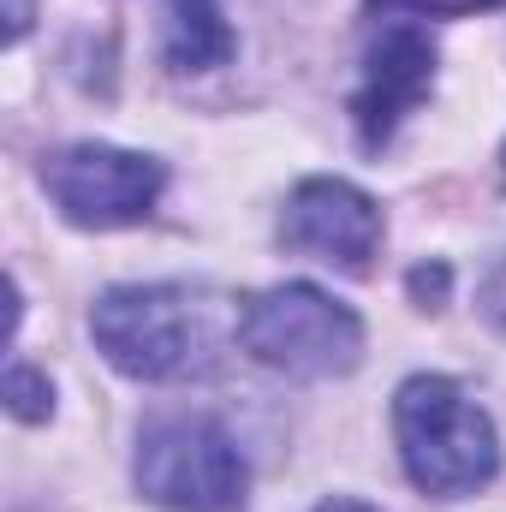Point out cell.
<instances>
[{"label":"cell","instance_id":"obj_1","mask_svg":"<svg viewBox=\"0 0 506 512\" xmlns=\"http://www.w3.org/2000/svg\"><path fill=\"white\" fill-rule=\"evenodd\" d=\"M393 441L405 477L441 501L477 495L501 471V435L489 411L447 376H411L393 393Z\"/></svg>","mask_w":506,"mask_h":512},{"label":"cell","instance_id":"obj_2","mask_svg":"<svg viewBox=\"0 0 506 512\" xmlns=\"http://www.w3.org/2000/svg\"><path fill=\"white\" fill-rule=\"evenodd\" d=\"M90 334L131 382H173L215 358L209 304L191 286H108L90 310Z\"/></svg>","mask_w":506,"mask_h":512},{"label":"cell","instance_id":"obj_3","mask_svg":"<svg viewBox=\"0 0 506 512\" xmlns=\"http://www.w3.org/2000/svg\"><path fill=\"white\" fill-rule=\"evenodd\" d=\"M239 346L280 376H346L364 358V322L322 286L286 280L239 304Z\"/></svg>","mask_w":506,"mask_h":512},{"label":"cell","instance_id":"obj_4","mask_svg":"<svg viewBox=\"0 0 506 512\" xmlns=\"http://www.w3.org/2000/svg\"><path fill=\"white\" fill-rule=\"evenodd\" d=\"M137 495L167 512H239L251 471L239 441L197 411L155 417L137 441Z\"/></svg>","mask_w":506,"mask_h":512},{"label":"cell","instance_id":"obj_5","mask_svg":"<svg viewBox=\"0 0 506 512\" xmlns=\"http://www.w3.org/2000/svg\"><path fill=\"white\" fill-rule=\"evenodd\" d=\"M167 185V167L155 155L114 149V143H72L42 161V191L72 227H137Z\"/></svg>","mask_w":506,"mask_h":512},{"label":"cell","instance_id":"obj_6","mask_svg":"<svg viewBox=\"0 0 506 512\" xmlns=\"http://www.w3.org/2000/svg\"><path fill=\"white\" fill-rule=\"evenodd\" d=\"M286 251L316 256L340 274H370L381 251V209L346 179H304L280 215Z\"/></svg>","mask_w":506,"mask_h":512},{"label":"cell","instance_id":"obj_7","mask_svg":"<svg viewBox=\"0 0 506 512\" xmlns=\"http://www.w3.org/2000/svg\"><path fill=\"white\" fill-rule=\"evenodd\" d=\"M429 84H435V42H429V30H417V24L387 30L370 48V60H364V90L352 96L358 143L381 149L399 131V120L429 96Z\"/></svg>","mask_w":506,"mask_h":512},{"label":"cell","instance_id":"obj_8","mask_svg":"<svg viewBox=\"0 0 506 512\" xmlns=\"http://www.w3.org/2000/svg\"><path fill=\"white\" fill-rule=\"evenodd\" d=\"M161 54L173 72H209V66L233 60V30H227L221 6L215 0H167Z\"/></svg>","mask_w":506,"mask_h":512},{"label":"cell","instance_id":"obj_9","mask_svg":"<svg viewBox=\"0 0 506 512\" xmlns=\"http://www.w3.org/2000/svg\"><path fill=\"white\" fill-rule=\"evenodd\" d=\"M6 399H12L18 417H48V411H54V387L42 382L36 370H24V364H12V376H6Z\"/></svg>","mask_w":506,"mask_h":512},{"label":"cell","instance_id":"obj_10","mask_svg":"<svg viewBox=\"0 0 506 512\" xmlns=\"http://www.w3.org/2000/svg\"><path fill=\"white\" fill-rule=\"evenodd\" d=\"M381 12H405V18H471V12H495L506 0H370Z\"/></svg>","mask_w":506,"mask_h":512},{"label":"cell","instance_id":"obj_11","mask_svg":"<svg viewBox=\"0 0 506 512\" xmlns=\"http://www.w3.org/2000/svg\"><path fill=\"white\" fill-rule=\"evenodd\" d=\"M24 24H30V0H6V36L12 42L24 36Z\"/></svg>","mask_w":506,"mask_h":512},{"label":"cell","instance_id":"obj_12","mask_svg":"<svg viewBox=\"0 0 506 512\" xmlns=\"http://www.w3.org/2000/svg\"><path fill=\"white\" fill-rule=\"evenodd\" d=\"M316 512H376V507H364V501H346V495H334V501H322Z\"/></svg>","mask_w":506,"mask_h":512}]
</instances>
